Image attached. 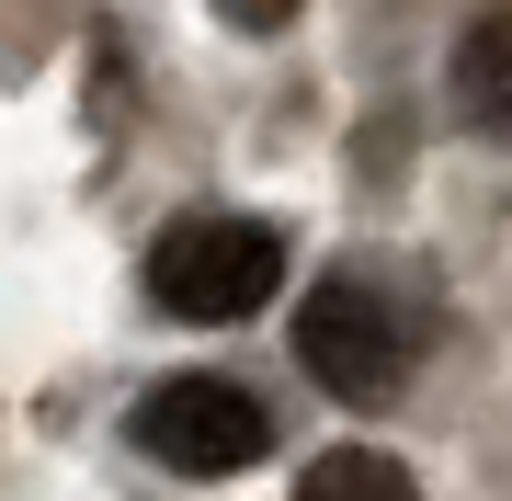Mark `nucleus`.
<instances>
[{
    "label": "nucleus",
    "instance_id": "1",
    "mask_svg": "<svg viewBox=\"0 0 512 501\" xmlns=\"http://www.w3.org/2000/svg\"><path fill=\"white\" fill-rule=\"evenodd\" d=\"M274 285H285V228L228 217V205L160 228V251H148V308L171 319H251Z\"/></svg>",
    "mask_w": 512,
    "mask_h": 501
},
{
    "label": "nucleus",
    "instance_id": "2",
    "mask_svg": "<svg viewBox=\"0 0 512 501\" xmlns=\"http://www.w3.org/2000/svg\"><path fill=\"white\" fill-rule=\"evenodd\" d=\"M296 365H308L330 399H399V376H410V308L387 297L376 274H319L308 297H296Z\"/></svg>",
    "mask_w": 512,
    "mask_h": 501
},
{
    "label": "nucleus",
    "instance_id": "3",
    "mask_svg": "<svg viewBox=\"0 0 512 501\" xmlns=\"http://www.w3.org/2000/svg\"><path fill=\"white\" fill-rule=\"evenodd\" d=\"M126 445L160 456L171 479H228V467H251L262 445H274V410H262L239 376H160V388H137L126 410Z\"/></svg>",
    "mask_w": 512,
    "mask_h": 501
},
{
    "label": "nucleus",
    "instance_id": "4",
    "mask_svg": "<svg viewBox=\"0 0 512 501\" xmlns=\"http://www.w3.org/2000/svg\"><path fill=\"white\" fill-rule=\"evenodd\" d=\"M444 80H456V114L478 137H512V0L456 35V69H444Z\"/></svg>",
    "mask_w": 512,
    "mask_h": 501
},
{
    "label": "nucleus",
    "instance_id": "5",
    "mask_svg": "<svg viewBox=\"0 0 512 501\" xmlns=\"http://www.w3.org/2000/svg\"><path fill=\"white\" fill-rule=\"evenodd\" d=\"M296 501H421V490H410V467L387 445H330L308 479H296Z\"/></svg>",
    "mask_w": 512,
    "mask_h": 501
},
{
    "label": "nucleus",
    "instance_id": "6",
    "mask_svg": "<svg viewBox=\"0 0 512 501\" xmlns=\"http://www.w3.org/2000/svg\"><path fill=\"white\" fill-rule=\"evenodd\" d=\"M217 12L239 23V35H285V23H296V0H217Z\"/></svg>",
    "mask_w": 512,
    "mask_h": 501
}]
</instances>
